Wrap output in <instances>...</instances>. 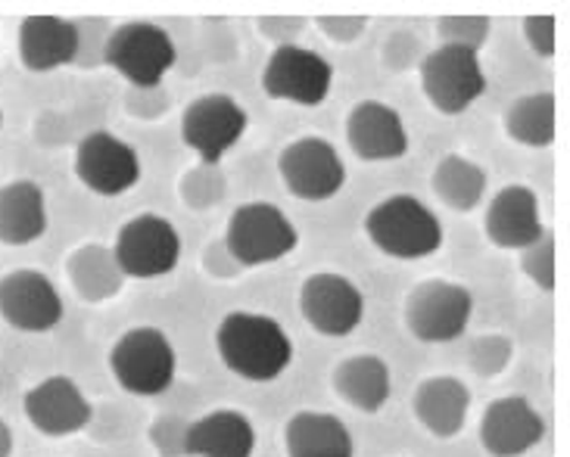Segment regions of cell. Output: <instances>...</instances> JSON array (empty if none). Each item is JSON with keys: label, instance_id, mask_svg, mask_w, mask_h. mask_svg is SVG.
<instances>
[{"label": "cell", "instance_id": "cell-1", "mask_svg": "<svg viewBox=\"0 0 570 457\" xmlns=\"http://www.w3.org/2000/svg\"><path fill=\"white\" fill-rule=\"evenodd\" d=\"M216 351L222 365L247 383H275L293 365V339L281 320L247 308L218 320Z\"/></svg>", "mask_w": 570, "mask_h": 457}, {"label": "cell", "instance_id": "cell-2", "mask_svg": "<svg viewBox=\"0 0 570 457\" xmlns=\"http://www.w3.org/2000/svg\"><path fill=\"white\" fill-rule=\"evenodd\" d=\"M368 240L390 259H428L443 246V221L412 193H393L365 215Z\"/></svg>", "mask_w": 570, "mask_h": 457}, {"label": "cell", "instance_id": "cell-3", "mask_svg": "<svg viewBox=\"0 0 570 457\" xmlns=\"http://www.w3.org/2000/svg\"><path fill=\"white\" fill-rule=\"evenodd\" d=\"M109 374L128 396L156 398L175 383L178 351L159 327H131L109 349Z\"/></svg>", "mask_w": 570, "mask_h": 457}, {"label": "cell", "instance_id": "cell-4", "mask_svg": "<svg viewBox=\"0 0 570 457\" xmlns=\"http://www.w3.org/2000/svg\"><path fill=\"white\" fill-rule=\"evenodd\" d=\"M471 315H474L471 290L459 280H446V277L421 280L402 302L405 330L424 346H443V342L462 339L471 324Z\"/></svg>", "mask_w": 570, "mask_h": 457}, {"label": "cell", "instance_id": "cell-5", "mask_svg": "<svg viewBox=\"0 0 570 457\" xmlns=\"http://www.w3.org/2000/svg\"><path fill=\"white\" fill-rule=\"evenodd\" d=\"M222 240L247 271V268L272 265V261L291 256L299 246V230L284 215L281 206L265 202V199H253V202H244L234 209Z\"/></svg>", "mask_w": 570, "mask_h": 457}, {"label": "cell", "instance_id": "cell-6", "mask_svg": "<svg viewBox=\"0 0 570 457\" xmlns=\"http://www.w3.org/2000/svg\"><path fill=\"white\" fill-rule=\"evenodd\" d=\"M178 60L171 34L156 22L135 19L112 26L104 66L116 69L131 88H159Z\"/></svg>", "mask_w": 570, "mask_h": 457}, {"label": "cell", "instance_id": "cell-7", "mask_svg": "<svg viewBox=\"0 0 570 457\" xmlns=\"http://www.w3.org/2000/svg\"><path fill=\"white\" fill-rule=\"evenodd\" d=\"M421 91L436 112L462 116L487 93V72L480 66V53L462 47L436 44L417 62Z\"/></svg>", "mask_w": 570, "mask_h": 457}, {"label": "cell", "instance_id": "cell-8", "mask_svg": "<svg viewBox=\"0 0 570 457\" xmlns=\"http://www.w3.org/2000/svg\"><path fill=\"white\" fill-rule=\"evenodd\" d=\"M109 249L125 277L156 280V277H166L178 268L181 234L166 215L140 212L125 221Z\"/></svg>", "mask_w": 570, "mask_h": 457}, {"label": "cell", "instance_id": "cell-9", "mask_svg": "<svg viewBox=\"0 0 570 457\" xmlns=\"http://www.w3.org/2000/svg\"><path fill=\"white\" fill-rule=\"evenodd\" d=\"M278 175L284 187L303 202L334 199L346 183V166L337 147L318 135H303L278 152Z\"/></svg>", "mask_w": 570, "mask_h": 457}, {"label": "cell", "instance_id": "cell-10", "mask_svg": "<svg viewBox=\"0 0 570 457\" xmlns=\"http://www.w3.org/2000/svg\"><path fill=\"white\" fill-rule=\"evenodd\" d=\"M247 109L232 93H203L181 112V143L200 156V162L218 166L222 156L247 135Z\"/></svg>", "mask_w": 570, "mask_h": 457}, {"label": "cell", "instance_id": "cell-11", "mask_svg": "<svg viewBox=\"0 0 570 457\" xmlns=\"http://www.w3.org/2000/svg\"><path fill=\"white\" fill-rule=\"evenodd\" d=\"M334 85V66L318 50L303 44H284L272 50L263 69V91L272 100L296 107H322Z\"/></svg>", "mask_w": 570, "mask_h": 457}, {"label": "cell", "instance_id": "cell-12", "mask_svg": "<svg viewBox=\"0 0 570 457\" xmlns=\"http://www.w3.org/2000/svg\"><path fill=\"white\" fill-rule=\"evenodd\" d=\"M66 305L57 284L35 268L0 275V318L19 334H50L60 327Z\"/></svg>", "mask_w": 570, "mask_h": 457}, {"label": "cell", "instance_id": "cell-13", "mask_svg": "<svg viewBox=\"0 0 570 457\" xmlns=\"http://www.w3.org/2000/svg\"><path fill=\"white\" fill-rule=\"evenodd\" d=\"M76 178L97 197H122L140 181V156L112 131H91L76 143Z\"/></svg>", "mask_w": 570, "mask_h": 457}, {"label": "cell", "instance_id": "cell-14", "mask_svg": "<svg viewBox=\"0 0 570 457\" xmlns=\"http://www.w3.org/2000/svg\"><path fill=\"white\" fill-rule=\"evenodd\" d=\"M299 315L315 334L350 336L365 320V296L346 275L318 271L299 284Z\"/></svg>", "mask_w": 570, "mask_h": 457}, {"label": "cell", "instance_id": "cell-15", "mask_svg": "<svg viewBox=\"0 0 570 457\" xmlns=\"http://www.w3.org/2000/svg\"><path fill=\"white\" fill-rule=\"evenodd\" d=\"M22 414L47 439H66L88 429L94 417L91 398L66 374H50L22 396Z\"/></svg>", "mask_w": 570, "mask_h": 457}, {"label": "cell", "instance_id": "cell-16", "mask_svg": "<svg viewBox=\"0 0 570 457\" xmlns=\"http://www.w3.org/2000/svg\"><path fill=\"white\" fill-rule=\"evenodd\" d=\"M546 436L542 414L524 396H502L480 414L478 439L490 457H521Z\"/></svg>", "mask_w": 570, "mask_h": 457}, {"label": "cell", "instance_id": "cell-17", "mask_svg": "<svg viewBox=\"0 0 570 457\" xmlns=\"http://www.w3.org/2000/svg\"><path fill=\"white\" fill-rule=\"evenodd\" d=\"M542 225V206L533 187L527 183H505L502 190H495L493 199L487 202L483 215V234L495 249H514L521 252L540 237Z\"/></svg>", "mask_w": 570, "mask_h": 457}, {"label": "cell", "instance_id": "cell-18", "mask_svg": "<svg viewBox=\"0 0 570 457\" xmlns=\"http://www.w3.org/2000/svg\"><path fill=\"white\" fill-rule=\"evenodd\" d=\"M346 143L362 162H393L412 147L402 116L384 100H358L350 109Z\"/></svg>", "mask_w": 570, "mask_h": 457}, {"label": "cell", "instance_id": "cell-19", "mask_svg": "<svg viewBox=\"0 0 570 457\" xmlns=\"http://www.w3.org/2000/svg\"><path fill=\"white\" fill-rule=\"evenodd\" d=\"M76 19L35 13L19 22V34H16L19 62L35 76H47V72L62 69V66H72L76 62Z\"/></svg>", "mask_w": 570, "mask_h": 457}, {"label": "cell", "instance_id": "cell-20", "mask_svg": "<svg viewBox=\"0 0 570 457\" xmlns=\"http://www.w3.org/2000/svg\"><path fill=\"white\" fill-rule=\"evenodd\" d=\"M471 401H474V396H471L468 383L452 377V374H436V377H428V380H421L415 386L412 414L433 439L449 443L468 424Z\"/></svg>", "mask_w": 570, "mask_h": 457}, {"label": "cell", "instance_id": "cell-21", "mask_svg": "<svg viewBox=\"0 0 570 457\" xmlns=\"http://www.w3.org/2000/svg\"><path fill=\"white\" fill-rule=\"evenodd\" d=\"M331 386L350 408L362 414H377L393 396V374L381 355L358 351L346 355L331 370Z\"/></svg>", "mask_w": 570, "mask_h": 457}, {"label": "cell", "instance_id": "cell-22", "mask_svg": "<svg viewBox=\"0 0 570 457\" xmlns=\"http://www.w3.org/2000/svg\"><path fill=\"white\" fill-rule=\"evenodd\" d=\"M185 451L187 457H253L256 427L237 408H216L190 420Z\"/></svg>", "mask_w": 570, "mask_h": 457}, {"label": "cell", "instance_id": "cell-23", "mask_svg": "<svg viewBox=\"0 0 570 457\" xmlns=\"http://www.w3.org/2000/svg\"><path fill=\"white\" fill-rule=\"evenodd\" d=\"M47 197L45 187L31 178L0 183V246L38 244L47 230Z\"/></svg>", "mask_w": 570, "mask_h": 457}, {"label": "cell", "instance_id": "cell-24", "mask_svg": "<svg viewBox=\"0 0 570 457\" xmlns=\"http://www.w3.org/2000/svg\"><path fill=\"white\" fill-rule=\"evenodd\" d=\"M287 457H355L350 427L337 414L296 411L284 424Z\"/></svg>", "mask_w": 570, "mask_h": 457}, {"label": "cell", "instance_id": "cell-25", "mask_svg": "<svg viewBox=\"0 0 570 457\" xmlns=\"http://www.w3.org/2000/svg\"><path fill=\"white\" fill-rule=\"evenodd\" d=\"M66 280L76 290L81 302L104 305L116 299L125 290V280L119 261L112 249L104 244H81L66 256Z\"/></svg>", "mask_w": 570, "mask_h": 457}, {"label": "cell", "instance_id": "cell-26", "mask_svg": "<svg viewBox=\"0 0 570 457\" xmlns=\"http://www.w3.org/2000/svg\"><path fill=\"white\" fill-rule=\"evenodd\" d=\"M487 183H490L487 168L462 152H446L431 175L436 199L455 212H474L487 197Z\"/></svg>", "mask_w": 570, "mask_h": 457}, {"label": "cell", "instance_id": "cell-27", "mask_svg": "<svg viewBox=\"0 0 570 457\" xmlns=\"http://www.w3.org/2000/svg\"><path fill=\"white\" fill-rule=\"evenodd\" d=\"M502 128L521 147H552L558 131V103L552 91H533L514 97L502 112Z\"/></svg>", "mask_w": 570, "mask_h": 457}, {"label": "cell", "instance_id": "cell-28", "mask_svg": "<svg viewBox=\"0 0 570 457\" xmlns=\"http://www.w3.org/2000/svg\"><path fill=\"white\" fill-rule=\"evenodd\" d=\"M225 193H228V175L222 171V166H209V162L187 168L181 181H178V197L190 212L216 209L218 202L225 199Z\"/></svg>", "mask_w": 570, "mask_h": 457}, {"label": "cell", "instance_id": "cell-29", "mask_svg": "<svg viewBox=\"0 0 570 457\" xmlns=\"http://www.w3.org/2000/svg\"><path fill=\"white\" fill-rule=\"evenodd\" d=\"M493 31V19L480 13H446L436 19V38L443 47H462L480 53Z\"/></svg>", "mask_w": 570, "mask_h": 457}, {"label": "cell", "instance_id": "cell-30", "mask_svg": "<svg viewBox=\"0 0 570 457\" xmlns=\"http://www.w3.org/2000/svg\"><path fill=\"white\" fill-rule=\"evenodd\" d=\"M511 358H514V342L505 334H480L468 342V367L487 380L505 374Z\"/></svg>", "mask_w": 570, "mask_h": 457}, {"label": "cell", "instance_id": "cell-31", "mask_svg": "<svg viewBox=\"0 0 570 457\" xmlns=\"http://www.w3.org/2000/svg\"><path fill=\"white\" fill-rule=\"evenodd\" d=\"M518 265H521V271L537 284V290L542 292L556 290L558 271H556V234H552V228L542 230L533 244L524 246V249L518 252Z\"/></svg>", "mask_w": 570, "mask_h": 457}, {"label": "cell", "instance_id": "cell-32", "mask_svg": "<svg viewBox=\"0 0 570 457\" xmlns=\"http://www.w3.org/2000/svg\"><path fill=\"white\" fill-rule=\"evenodd\" d=\"M76 31L78 47L72 66H78V69H100L112 26H109L107 19H100V16H85V19H76Z\"/></svg>", "mask_w": 570, "mask_h": 457}, {"label": "cell", "instance_id": "cell-33", "mask_svg": "<svg viewBox=\"0 0 570 457\" xmlns=\"http://www.w3.org/2000/svg\"><path fill=\"white\" fill-rule=\"evenodd\" d=\"M187 427L190 420L185 414H159L147 429V439L159 457H187Z\"/></svg>", "mask_w": 570, "mask_h": 457}, {"label": "cell", "instance_id": "cell-34", "mask_svg": "<svg viewBox=\"0 0 570 457\" xmlns=\"http://www.w3.org/2000/svg\"><path fill=\"white\" fill-rule=\"evenodd\" d=\"M421 60H424V50H421V38L415 31L400 29L384 41V66L390 72H405Z\"/></svg>", "mask_w": 570, "mask_h": 457}, {"label": "cell", "instance_id": "cell-35", "mask_svg": "<svg viewBox=\"0 0 570 457\" xmlns=\"http://www.w3.org/2000/svg\"><path fill=\"white\" fill-rule=\"evenodd\" d=\"M521 31H524L527 47H530L537 57H542V60L556 57V50H558V19L556 16L552 13L527 16Z\"/></svg>", "mask_w": 570, "mask_h": 457}, {"label": "cell", "instance_id": "cell-36", "mask_svg": "<svg viewBox=\"0 0 570 457\" xmlns=\"http://www.w3.org/2000/svg\"><path fill=\"white\" fill-rule=\"evenodd\" d=\"M125 109H128V116L150 122L169 109V93L163 91V85L159 88H131L125 93Z\"/></svg>", "mask_w": 570, "mask_h": 457}, {"label": "cell", "instance_id": "cell-37", "mask_svg": "<svg viewBox=\"0 0 570 457\" xmlns=\"http://www.w3.org/2000/svg\"><path fill=\"white\" fill-rule=\"evenodd\" d=\"M312 22L334 44H353L355 38L368 29V16H315Z\"/></svg>", "mask_w": 570, "mask_h": 457}, {"label": "cell", "instance_id": "cell-38", "mask_svg": "<svg viewBox=\"0 0 570 457\" xmlns=\"http://www.w3.org/2000/svg\"><path fill=\"white\" fill-rule=\"evenodd\" d=\"M200 261H203V271H206L209 277H216V280H237V277L244 275V265L228 252V246H225L222 237L213 240V244L203 246Z\"/></svg>", "mask_w": 570, "mask_h": 457}, {"label": "cell", "instance_id": "cell-39", "mask_svg": "<svg viewBox=\"0 0 570 457\" xmlns=\"http://www.w3.org/2000/svg\"><path fill=\"white\" fill-rule=\"evenodd\" d=\"M35 143L38 147H47V150H57V147H66L69 143V122L62 119L60 112L47 109L35 119Z\"/></svg>", "mask_w": 570, "mask_h": 457}, {"label": "cell", "instance_id": "cell-40", "mask_svg": "<svg viewBox=\"0 0 570 457\" xmlns=\"http://www.w3.org/2000/svg\"><path fill=\"white\" fill-rule=\"evenodd\" d=\"M306 29L303 16H263L259 19V31L268 41H275V47L296 44V34Z\"/></svg>", "mask_w": 570, "mask_h": 457}, {"label": "cell", "instance_id": "cell-41", "mask_svg": "<svg viewBox=\"0 0 570 457\" xmlns=\"http://www.w3.org/2000/svg\"><path fill=\"white\" fill-rule=\"evenodd\" d=\"M13 429H10V424L0 417V457H13Z\"/></svg>", "mask_w": 570, "mask_h": 457}, {"label": "cell", "instance_id": "cell-42", "mask_svg": "<svg viewBox=\"0 0 570 457\" xmlns=\"http://www.w3.org/2000/svg\"><path fill=\"white\" fill-rule=\"evenodd\" d=\"M0 131H3V109H0Z\"/></svg>", "mask_w": 570, "mask_h": 457}]
</instances>
